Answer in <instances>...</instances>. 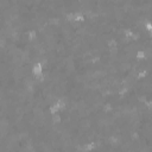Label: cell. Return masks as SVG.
Masks as SVG:
<instances>
[{"instance_id":"1","label":"cell","mask_w":152,"mask_h":152,"mask_svg":"<svg viewBox=\"0 0 152 152\" xmlns=\"http://www.w3.org/2000/svg\"><path fill=\"white\" fill-rule=\"evenodd\" d=\"M31 72H32L33 76H40V75H43V72H44V65L42 63H39V62L38 63H34L32 65Z\"/></svg>"},{"instance_id":"2","label":"cell","mask_w":152,"mask_h":152,"mask_svg":"<svg viewBox=\"0 0 152 152\" xmlns=\"http://www.w3.org/2000/svg\"><path fill=\"white\" fill-rule=\"evenodd\" d=\"M59 112H61V104H59L58 102H53L52 104H50V107H49V113H50V115L57 114V113H59Z\"/></svg>"},{"instance_id":"3","label":"cell","mask_w":152,"mask_h":152,"mask_svg":"<svg viewBox=\"0 0 152 152\" xmlns=\"http://www.w3.org/2000/svg\"><path fill=\"white\" fill-rule=\"evenodd\" d=\"M84 19H86L84 14H82V13H75L74 23H78V24H81V23H83V21H84Z\"/></svg>"},{"instance_id":"4","label":"cell","mask_w":152,"mask_h":152,"mask_svg":"<svg viewBox=\"0 0 152 152\" xmlns=\"http://www.w3.org/2000/svg\"><path fill=\"white\" fill-rule=\"evenodd\" d=\"M61 120H62V118H61V114H59V113H57V114H52V115H51V124H52V125H57V124H59Z\"/></svg>"},{"instance_id":"5","label":"cell","mask_w":152,"mask_h":152,"mask_svg":"<svg viewBox=\"0 0 152 152\" xmlns=\"http://www.w3.org/2000/svg\"><path fill=\"white\" fill-rule=\"evenodd\" d=\"M135 58L139 59V61H142L146 58V51L145 50H138L135 52Z\"/></svg>"},{"instance_id":"6","label":"cell","mask_w":152,"mask_h":152,"mask_svg":"<svg viewBox=\"0 0 152 152\" xmlns=\"http://www.w3.org/2000/svg\"><path fill=\"white\" fill-rule=\"evenodd\" d=\"M147 76H148V70H147V69H141V70L138 72V76H137V77H138L139 81H141L142 78H145V77H147Z\"/></svg>"}]
</instances>
